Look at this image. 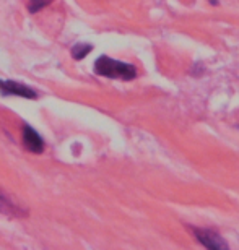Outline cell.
<instances>
[{"label": "cell", "mask_w": 239, "mask_h": 250, "mask_svg": "<svg viewBox=\"0 0 239 250\" xmlns=\"http://www.w3.org/2000/svg\"><path fill=\"white\" fill-rule=\"evenodd\" d=\"M94 72L101 77L112 78V80H124V82H130L137 77V68L130 63L119 62L108 56H101L94 62Z\"/></svg>", "instance_id": "1"}, {"label": "cell", "mask_w": 239, "mask_h": 250, "mask_svg": "<svg viewBox=\"0 0 239 250\" xmlns=\"http://www.w3.org/2000/svg\"><path fill=\"white\" fill-rule=\"evenodd\" d=\"M194 236L203 247L210 249V250H226L228 244L225 242L220 234L212 231V229H203V228H191Z\"/></svg>", "instance_id": "2"}, {"label": "cell", "mask_w": 239, "mask_h": 250, "mask_svg": "<svg viewBox=\"0 0 239 250\" xmlns=\"http://www.w3.org/2000/svg\"><path fill=\"white\" fill-rule=\"evenodd\" d=\"M0 93L3 96H20L28 99H36L38 94L34 89L28 88L26 84L13 82V80H0Z\"/></svg>", "instance_id": "3"}, {"label": "cell", "mask_w": 239, "mask_h": 250, "mask_svg": "<svg viewBox=\"0 0 239 250\" xmlns=\"http://www.w3.org/2000/svg\"><path fill=\"white\" fill-rule=\"evenodd\" d=\"M23 142H24V146H26L31 153H43L44 151V142L43 138L39 137L36 130H33L31 127L24 125L23 127Z\"/></svg>", "instance_id": "4"}, {"label": "cell", "mask_w": 239, "mask_h": 250, "mask_svg": "<svg viewBox=\"0 0 239 250\" xmlns=\"http://www.w3.org/2000/svg\"><path fill=\"white\" fill-rule=\"evenodd\" d=\"M0 213H7V214H12V216H22L23 214V213H20V209L15 207L7 197H3V195H0Z\"/></svg>", "instance_id": "5"}, {"label": "cell", "mask_w": 239, "mask_h": 250, "mask_svg": "<svg viewBox=\"0 0 239 250\" xmlns=\"http://www.w3.org/2000/svg\"><path fill=\"white\" fill-rule=\"evenodd\" d=\"M93 51V46L91 44H75V46L72 47V57L75 59V61H82V59H85L88 56L89 52Z\"/></svg>", "instance_id": "6"}, {"label": "cell", "mask_w": 239, "mask_h": 250, "mask_svg": "<svg viewBox=\"0 0 239 250\" xmlns=\"http://www.w3.org/2000/svg\"><path fill=\"white\" fill-rule=\"evenodd\" d=\"M52 0H29L28 2V12L29 13H36L39 10H43L44 7H47Z\"/></svg>", "instance_id": "7"}, {"label": "cell", "mask_w": 239, "mask_h": 250, "mask_svg": "<svg viewBox=\"0 0 239 250\" xmlns=\"http://www.w3.org/2000/svg\"><path fill=\"white\" fill-rule=\"evenodd\" d=\"M212 5H218V0H210Z\"/></svg>", "instance_id": "8"}]
</instances>
